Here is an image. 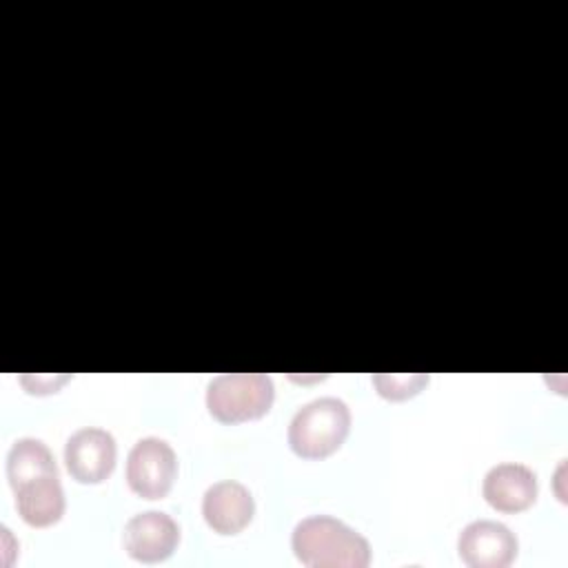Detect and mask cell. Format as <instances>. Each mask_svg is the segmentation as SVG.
I'll use <instances>...</instances> for the list:
<instances>
[{
	"label": "cell",
	"mask_w": 568,
	"mask_h": 568,
	"mask_svg": "<svg viewBox=\"0 0 568 568\" xmlns=\"http://www.w3.org/2000/svg\"><path fill=\"white\" fill-rule=\"evenodd\" d=\"M428 382L426 375H373V384L377 386V393L388 399H404L408 395H415L424 384Z\"/></svg>",
	"instance_id": "12"
},
{
	"label": "cell",
	"mask_w": 568,
	"mask_h": 568,
	"mask_svg": "<svg viewBox=\"0 0 568 568\" xmlns=\"http://www.w3.org/2000/svg\"><path fill=\"white\" fill-rule=\"evenodd\" d=\"M178 462L169 442L160 437H142L126 457V484L144 499L164 497L175 479Z\"/></svg>",
	"instance_id": "4"
},
{
	"label": "cell",
	"mask_w": 568,
	"mask_h": 568,
	"mask_svg": "<svg viewBox=\"0 0 568 568\" xmlns=\"http://www.w3.org/2000/svg\"><path fill=\"white\" fill-rule=\"evenodd\" d=\"M484 499L499 513H519L537 499V477L524 464H497L481 484Z\"/></svg>",
	"instance_id": "9"
},
{
	"label": "cell",
	"mask_w": 568,
	"mask_h": 568,
	"mask_svg": "<svg viewBox=\"0 0 568 568\" xmlns=\"http://www.w3.org/2000/svg\"><path fill=\"white\" fill-rule=\"evenodd\" d=\"M457 550L470 568H506L517 557V537L499 521L477 519L459 532Z\"/></svg>",
	"instance_id": "6"
},
{
	"label": "cell",
	"mask_w": 568,
	"mask_h": 568,
	"mask_svg": "<svg viewBox=\"0 0 568 568\" xmlns=\"http://www.w3.org/2000/svg\"><path fill=\"white\" fill-rule=\"evenodd\" d=\"M351 428V410L337 397H320L293 415L288 424V446L304 459H322L335 453Z\"/></svg>",
	"instance_id": "2"
},
{
	"label": "cell",
	"mask_w": 568,
	"mask_h": 568,
	"mask_svg": "<svg viewBox=\"0 0 568 568\" xmlns=\"http://www.w3.org/2000/svg\"><path fill=\"white\" fill-rule=\"evenodd\" d=\"M180 541V526L162 510L133 515L122 532L124 550L131 559L153 564L166 559Z\"/></svg>",
	"instance_id": "7"
},
{
	"label": "cell",
	"mask_w": 568,
	"mask_h": 568,
	"mask_svg": "<svg viewBox=\"0 0 568 568\" xmlns=\"http://www.w3.org/2000/svg\"><path fill=\"white\" fill-rule=\"evenodd\" d=\"M20 517L36 528L55 524L64 513V490L58 475H42L13 486Z\"/></svg>",
	"instance_id": "10"
},
{
	"label": "cell",
	"mask_w": 568,
	"mask_h": 568,
	"mask_svg": "<svg viewBox=\"0 0 568 568\" xmlns=\"http://www.w3.org/2000/svg\"><path fill=\"white\" fill-rule=\"evenodd\" d=\"M295 557L311 568H366L368 541L344 521L328 515L302 519L291 537Z\"/></svg>",
	"instance_id": "1"
},
{
	"label": "cell",
	"mask_w": 568,
	"mask_h": 568,
	"mask_svg": "<svg viewBox=\"0 0 568 568\" xmlns=\"http://www.w3.org/2000/svg\"><path fill=\"white\" fill-rule=\"evenodd\" d=\"M42 475H58L55 459L44 442L22 437L13 442L7 455V477L11 488Z\"/></svg>",
	"instance_id": "11"
},
{
	"label": "cell",
	"mask_w": 568,
	"mask_h": 568,
	"mask_svg": "<svg viewBox=\"0 0 568 568\" xmlns=\"http://www.w3.org/2000/svg\"><path fill=\"white\" fill-rule=\"evenodd\" d=\"M115 439L104 428L84 426L75 430L64 444V464L80 484L104 481L115 466Z\"/></svg>",
	"instance_id": "5"
},
{
	"label": "cell",
	"mask_w": 568,
	"mask_h": 568,
	"mask_svg": "<svg viewBox=\"0 0 568 568\" xmlns=\"http://www.w3.org/2000/svg\"><path fill=\"white\" fill-rule=\"evenodd\" d=\"M255 504L248 488L233 479L215 481L202 497V515L220 535H235L253 519Z\"/></svg>",
	"instance_id": "8"
},
{
	"label": "cell",
	"mask_w": 568,
	"mask_h": 568,
	"mask_svg": "<svg viewBox=\"0 0 568 568\" xmlns=\"http://www.w3.org/2000/svg\"><path fill=\"white\" fill-rule=\"evenodd\" d=\"M275 397L273 379L264 373H224L206 388L209 413L224 424L257 419L268 413Z\"/></svg>",
	"instance_id": "3"
}]
</instances>
